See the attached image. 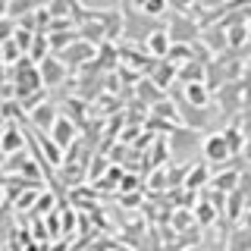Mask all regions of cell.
<instances>
[{
  "label": "cell",
  "instance_id": "18",
  "mask_svg": "<svg viewBox=\"0 0 251 251\" xmlns=\"http://www.w3.org/2000/svg\"><path fill=\"white\" fill-rule=\"evenodd\" d=\"M198 217H201V223H210L214 220V207L210 204H198Z\"/></svg>",
  "mask_w": 251,
  "mask_h": 251
},
{
  "label": "cell",
  "instance_id": "24",
  "mask_svg": "<svg viewBox=\"0 0 251 251\" xmlns=\"http://www.w3.org/2000/svg\"><path fill=\"white\" fill-rule=\"evenodd\" d=\"M3 198H6V192H3V185H0V207H3Z\"/></svg>",
  "mask_w": 251,
  "mask_h": 251
},
{
  "label": "cell",
  "instance_id": "14",
  "mask_svg": "<svg viewBox=\"0 0 251 251\" xmlns=\"http://www.w3.org/2000/svg\"><path fill=\"white\" fill-rule=\"evenodd\" d=\"M229 251H251V229L239 226V229L229 235Z\"/></svg>",
  "mask_w": 251,
  "mask_h": 251
},
{
  "label": "cell",
  "instance_id": "6",
  "mask_svg": "<svg viewBox=\"0 0 251 251\" xmlns=\"http://www.w3.org/2000/svg\"><path fill=\"white\" fill-rule=\"evenodd\" d=\"M28 113H31V123H35L41 132H50V129H53V123H57V116H60L53 100H41V104H35V107L28 110Z\"/></svg>",
  "mask_w": 251,
  "mask_h": 251
},
{
  "label": "cell",
  "instance_id": "23",
  "mask_svg": "<svg viewBox=\"0 0 251 251\" xmlns=\"http://www.w3.org/2000/svg\"><path fill=\"white\" fill-rule=\"evenodd\" d=\"M0 167H6V154H3V148H0Z\"/></svg>",
  "mask_w": 251,
  "mask_h": 251
},
{
  "label": "cell",
  "instance_id": "16",
  "mask_svg": "<svg viewBox=\"0 0 251 251\" xmlns=\"http://www.w3.org/2000/svg\"><path fill=\"white\" fill-rule=\"evenodd\" d=\"M185 185H188V188H198V185H204V163H201V167L192 173V176H188V182H185Z\"/></svg>",
  "mask_w": 251,
  "mask_h": 251
},
{
  "label": "cell",
  "instance_id": "3",
  "mask_svg": "<svg viewBox=\"0 0 251 251\" xmlns=\"http://www.w3.org/2000/svg\"><path fill=\"white\" fill-rule=\"evenodd\" d=\"M53 57H60L66 66H69V63L75 66V63H91L94 57H98V50H94L91 41H85V38H75V41L69 44L66 50H63V53H53Z\"/></svg>",
  "mask_w": 251,
  "mask_h": 251
},
{
  "label": "cell",
  "instance_id": "12",
  "mask_svg": "<svg viewBox=\"0 0 251 251\" xmlns=\"http://www.w3.org/2000/svg\"><path fill=\"white\" fill-rule=\"evenodd\" d=\"M245 41H248V25H242V22H235V25H226V44H229L232 50H239Z\"/></svg>",
  "mask_w": 251,
  "mask_h": 251
},
{
  "label": "cell",
  "instance_id": "5",
  "mask_svg": "<svg viewBox=\"0 0 251 251\" xmlns=\"http://www.w3.org/2000/svg\"><path fill=\"white\" fill-rule=\"evenodd\" d=\"M75 135H78V126L69 120V116H57V123H53V129H50V141L60 148H69L75 141Z\"/></svg>",
  "mask_w": 251,
  "mask_h": 251
},
{
  "label": "cell",
  "instance_id": "11",
  "mask_svg": "<svg viewBox=\"0 0 251 251\" xmlns=\"http://www.w3.org/2000/svg\"><path fill=\"white\" fill-rule=\"evenodd\" d=\"M210 185H214V188H220V192H226V195H232L235 188H239V173H235V170L217 173V176L210 179Z\"/></svg>",
  "mask_w": 251,
  "mask_h": 251
},
{
  "label": "cell",
  "instance_id": "26",
  "mask_svg": "<svg viewBox=\"0 0 251 251\" xmlns=\"http://www.w3.org/2000/svg\"><path fill=\"white\" fill-rule=\"evenodd\" d=\"M0 138H3V129H0Z\"/></svg>",
  "mask_w": 251,
  "mask_h": 251
},
{
  "label": "cell",
  "instance_id": "21",
  "mask_svg": "<svg viewBox=\"0 0 251 251\" xmlns=\"http://www.w3.org/2000/svg\"><path fill=\"white\" fill-rule=\"evenodd\" d=\"M242 226H245V229H251V207L242 214Z\"/></svg>",
  "mask_w": 251,
  "mask_h": 251
},
{
  "label": "cell",
  "instance_id": "17",
  "mask_svg": "<svg viewBox=\"0 0 251 251\" xmlns=\"http://www.w3.org/2000/svg\"><path fill=\"white\" fill-rule=\"evenodd\" d=\"M198 3L204 6V10H210V13H223L226 0H198Z\"/></svg>",
  "mask_w": 251,
  "mask_h": 251
},
{
  "label": "cell",
  "instance_id": "10",
  "mask_svg": "<svg viewBox=\"0 0 251 251\" xmlns=\"http://www.w3.org/2000/svg\"><path fill=\"white\" fill-rule=\"evenodd\" d=\"M210 88H207V82H195V85H185V100L192 107H207L210 104Z\"/></svg>",
  "mask_w": 251,
  "mask_h": 251
},
{
  "label": "cell",
  "instance_id": "9",
  "mask_svg": "<svg viewBox=\"0 0 251 251\" xmlns=\"http://www.w3.org/2000/svg\"><path fill=\"white\" fill-rule=\"evenodd\" d=\"M6 3V16H10V19L16 22V19H25L28 13H35L38 10V3H41V0H3Z\"/></svg>",
  "mask_w": 251,
  "mask_h": 251
},
{
  "label": "cell",
  "instance_id": "8",
  "mask_svg": "<svg viewBox=\"0 0 251 251\" xmlns=\"http://www.w3.org/2000/svg\"><path fill=\"white\" fill-rule=\"evenodd\" d=\"M0 148H3L6 157H10V154H19L22 148H25V135H22L16 126H6V129H3V138H0Z\"/></svg>",
  "mask_w": 251,
  "mask_h": 251
},
{
  "label": "cell",
  "instance_id": "7",
  "mask_svg": "<svg viewBox=\"0 0 251 251\" xmlns=\"http://www.w3.org/2000/svg\"><path fill=\"white\" fill-rule=\"evenodd\" d=\"M145 47H148V53H151V57H167L170 47H173L170 31H167V28H154V31H148Z\"/></svg>",
  "mask_w": 251,
  "mask_h": 251
},
{
  "label": "cell",
  "instance_id": "4",
  "mask_svg": "<svg viewBox=\"0 0 251 251\" xmlns=\"http://www.w3.org/2000/svg\"><path fill=\"white\" fill-rule=\"evenodd\" d=\"M38 73H41V85L57 88L63 78H66V63H63L60 57H44L41 63H38Z\"/></svg>",
  "mask_w": 251,
  "mask_h": 251
},
{
  "label": "cell",
  "instance_id": "13",
  "mask_svg": "<svg viewBox=\"0 0 251 251\" xmlns=\"http://www.w3.org/2000/svg\"><path fill=\"white\" fill-rule=\"evenodd\" d=\"M132 3H135V10H138V13H145L148 19H154V16H160L163 10H167L170 0H132Z\"/></svg>",
  "mask_w": 251,
  "mask_h": 251
},
{
  "label": "cell",
  "instance_id": "20",
  "mask_svg": "<svg viewBox=\"0 0 251 251\" xmlns=\"http://www.w3.org/2000/svg\"><path fill=\"white\" fill-rule=\"evenodd\" d=\"M35 198H38V192H25L19 198V207H28V204H35Z\"/></svg>",
  "mask_w": 251,
  "mask_h": 251
},
{
  "label": "cell",
  "instance_id": "1",
  "mask_svg": "<svg viewBox=\"0 0 251 251\" xmlns=\"http://www.w3.org/2000/svg\"><path fill=\"white\" fill-rule=\"evenodd\" d=\"M201 151H204V163H226L232 157V148H229V141H226L223 132H214V135L204 138Z\"/></svg>",
  "mask_w": 251,
  "mask_h": 251
},
{
  "label": "cell",
  "instance_id": "22",
  "mask_svg": "<svg viewBox=\"0 0 251 251\" xmlns=\"http://www.w3.org/2000/svg\"><path fill=\"white\" fill-rule=\"evenodd\" d=\"M173 3H176L179 10H182V6H188V3H192V0H173Z\"/></svg>",
  "mask_w": 251,
  "mask_h": 251
},
{
  "label": "cell",
  "instance_id": "25",
  "mask_svg": "<svg viewBox=\"0 0 251 251\" xmlns=\"http://www.w3.org/2000/svg\"><path fill=\"white\" fill-rule=\"evenodd\" d=\"M248 41H251V25H248Z\"/></svg>",
  "mask_w": 251,
  "mask_h": 251
},
{
  "label": "cell",
  "instance_id": "15",
  "mask_svg": "<svg viewBox=\"0 0 251 251\" xmlns=\"http://www.w3.org/2000/svg\"><path fill=\"white\" fill-rule=\"evenodd\" d=\"M242 132H245V148H242V157L251 163V110H248V116H245V126H242Z\"/></svg>",
  "mask_w": 251,
  "mask_h": 251
},
{
  "label": "cell",
  "instance_id": "2",
  "mask_svg": "<svg viewBox=\"0 0 251 251\" xmlns=\"http://www.w3.org/2000/svg\"><path fill=\"white\" fill-rule=\"evenodd\" d=\"M167 31H170V41H173V44H179V41L188 44V41H195V38L201 35V25H198L195 19H188V16L179 13L176 19H173L170 25H167Z\"/></svg>",
  "mask_w": 251,
  "mask_h": 251
},
{
  "label": "cell",
  "instance_id": "19",
  "mask_svg": "<svg viewBox=\"0 0 251 251\" xmlns=\"http://www.w3.org/2000/svg\"><path fill=\"white\" fill-rule=\"evenodd\" d=\"M3 35L6 38L13 35V19H0V38H3Z\"/></svg>",
  "mask_w": 251,
  "mask_h": 251
}]
</instances>
